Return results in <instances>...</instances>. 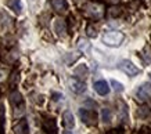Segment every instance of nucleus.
Wrapping results in <instances>:
<instances>
[{
	"label": "nucleus",
	"instance_id": "bb28decb",
	"mask_svg": "<svg viewBox=\"0 0 151 134\" xmlns=\"http://www.w3.org/2000/svg\"><path fill=\"white\" fill-rule=\"evenodd\" d=\"M150 79H151V73H150Z\"/></svg>",
	"mask_w": 151,
	"mask_h": 134
},
{
	"label": "nucleus",
	"instance_id": "f257e3e1",
	"mask_svg": "<svg viewBox=\"0 0 151 134\" xmlns=\"http://www.w3.org/2000/svg\"><path fill=\"white\" fill-rule=\"evenodd\" d=\"M124 39H125V35L122 32L111 31V32H107L103 36V42H104V44H107L110 47H116L124 42Z\"/></svg>",
	"mask_w": 151,
	"mask_h": 134
},
{
	"label": "nucleus",
	"instance_id": "dca6fc26",
	"mask_svg": "<svg viewBox=\"0 0 151 134\" xmlns=\"http://www.w3.org/2000/svg\"><path fill=\"white\" fill-rule=\"evenodd\" d=\"M101 120L104 122V123H110L111 119H112V112H111V109H108V108H104V109H101Z\"/></svg>",
	"mask_w": 151,
	"mask_h": 134
},
{
	"label": "nucleus",
	"instance_id": "393cba45",
	"mask_svg": "<svg viewBox=\"0 0 151 134\" xmlns=\"http://www.w3.org/2000/svg\"><path fill=\"white\" fill-rule=\"evenodd\" d=\"M1 78H3V71L0 69V79H1Z\"/></svg>",
	"mask_w": 151,
	"mask_h": 134
},
{
	"label": "nucleus",
	"instance_id": "5701e85b",
	"mask_svg": "<svg viewBox=\"0 0 151 134\" xmlns=\"http://www.w3.org/2000/svg\"><path fill=\"white\" fill-rule=\"evenodd\" d=\"M60 98H63V96H61V94H53V100H54V101H57V100H60Z\"/></svg>",
	"mask_w": 151,
	"mask_h": 134
},
{
	"label": "nucleus",
	"instance_id": "6ab92c4d",
	"mask_svg": "<svg viewBox=\"0 0 151 134\" xmlns=\"http://www.w3.org/2000/svg\"><path fill=\"white\" fill-rule=\"evenodd\" d=\"M87 35H89V36H90V37H96V36H97L96 29L93 28L92 25H89V26H87Z\"/></svg>",
	"mask_w": 151,
	"mask_h": 134
},
{
	"label": "nucleus",
	"instance_id": "f03ea898",
	"mask_svg": "<svg viewBox=\"0 0 151 134\" xmlns=\"http://www.w3.org/2000/svg\"><path fill=\"white\" fill-rule=\"evenodd\" d=\"M79 118L82 120V123H85L86 126H96L97 123V115L94 111L90 109H79Z\"/></svg>",
	"mask_w": 151,
	"mask_h": 134
},
{
	"label": "nucleus",
	"instance_id": "f3484780",
	"mask_svg": "<svg viewBox=\"0 0 151 134\" xmlns=\"http://www.w3.org/2000/svg\"><path fill=\"white\" fill-rule=\"evenodd\" d=\"M78 47L79 50H83V51H89L90 50V43L85 40V39H79L78 40Z\"/></svg>",
	"mask_w": 151,
	"mask_h": 134
},
{
	"label": "nucleus",
	"instance_id": "6e6552de",
	"mask_svg": "<svg viewBox=\"0 0 151 134\" xmlns=\"http://www.w3.org/2000/svg\"><path fill=\"white\" fill-rule=\"evenodd\" d=\"M94 90L100 96H107L110 93V87H108V83L105 80H97V82H94Z\"/></svg>",
	"mask_w": 151,
	"mask_h": 134
},
{
	"label": "nucleus",
	"instance_id": "20e7f679",
	"mask_svg": "<svg viewBox=\"0 0 151 134\" xmlns=\"http://www.w3.org/2000/svg\"><path fill=\"white\" fill-rule=\"evenodd\" d=\"M10 102H11V105L15 108V112L17 111H22L24 108V98L21 96V93L17 91V90H14L11 94H10Z\"/></svg>",
	"mask_w": 151,
	"mask_h": 134
},
{
	"label": "nucleus",
	"instance_id": "f8f14e48",
	"mask_svg": "<svg viewBox=\"0 0 151 134\" xmlns=\"http://www.w3.org/2000/svg\"><path fill=\"white\" fill-rule=\"evenodd\" d=\"M51 6L55 11L58 13H65L68 10V4H67V0H51Z\"/></svg>",
	"mask_w": 151,
	"mask_h": 134
},
{
	"label": "nucleus",
	"instance_id": "a878e982",
	"mask_svg": "<svg viewBox=\"0 0 151 134\" xmlns=\"http://www.w3.org/2000/svg\"><path fill=\"white\" fill-rule=\"evenodd\" d=\"M150 39H151V33H150Z\"/></svg>",
	"mask_w": 151,
	"mask_h": 134
},
{
	"label": "nucleus",
	"instance_id": "2eb2a0df",
	"mask_svg": "<svg viewBox=\"0 0 151 134\" xmlns=\"http://www.w3.org/2000/svg\"><path fill=\"white\" fill-rule=\"evenodd\" d=\"M87 66L86 65H79L78 68H75V71H73V73H75V76H79V78L85 79L87 76Z\"/></svg>",
	"mask_w": 151,
	"mask_h": 134
},
{
	"label": "nucleus",
	"instance_id": "0eeeda50",
	"mask_svg": "<svg viewBox=\"0 0 151 134\" xmlns=\"http://www.w3.org/2000/svg\"><path fill=\"white\" fill-rule=\"evenodd\" d=\"M42 126H43V130H45L47 134L57 133V122H55L54 118H45Z\"/></svg>",
	"mask_w": 151,
	"mask_h": 134
},
{
	"label": "nucleus",
	"instance_id": "39448f33",
	"mask_svg": "<svg viewBox=\"0 0 151 134\" xmlns=\"http://www.w3.org/2000/svg\"><path fill=\"white\" fill-rule=\"evenodd\" d=\"M136 97L140 101H146L147 98L151 97V84L150 83H144L136 90Z\"/></svg>",
	"mask_w": 151,
	"mask_h": 134
},
{
	"label": "nucleus",
	"instance_id": "423d86ee",
	"mask_svg": "<svg viewBox=\"0 0 151 134\" xmlns=\"http://www.w3.org/2000/svg\"><path fill=\"white\" fill-rule=\"evenodd\" d=\"M68 86H69V88H71L73 93H76V94H82V93L86 90V84L83 83L82 80L75 79V78L69 79V80H68Z\"/></svg>",
	"mask_w": 151,
	"mask_h": 134
},
{
	"label": "nucleus",
	"instance_id": "b1692460",
	"mask_svg": "<svg viewBox=\"0 0 151 134\" xmlns=\"http://www.w3.org/2000/svg\"><path fill=\"white\" fill-rule=\"evenodd\" d=\"M63 134H73V133H72V131H69V129H68V130H67V131H64V133H63Z\"/></svg>",
	"mask_w": 151,
	"mask_h": 134
},
{
	"label": "nucleus",
	"instance_id": "a211bd4d",
	"mask_svg": "<svg viewBox=\"0 0 151 134\" xmlns=\"http://www.w3.org/2000/svg\"><path fill=\"white\" fill-rule=\"evenodd\" d=\"M111 84H112V87H114L115 91H118V93L124 91V84L119 83V82H116L115 79H112V80H111Z\"/></svg>",
	"mask_w": 151,
	"mask_h": 134
},
{
	"label": "nucleus",
	"instance_id": "412c9836",
	"mask_svg": "<svg viewBox=\"0 0 151 134\" xmlns=\"http://www.w3.org/2000/svg\"><path fill=\"white\" fill-rule=\"evenodd\" d=\"M4 122V105L0 104V123Z\"/></svg>",
	"mask_w": 151,
	"mask_h": 134
},
{
	"label": "nucleus",
	"instance_id": "1a4fd4ad",
	"mask_svg": "<svg viewBox=\"0 0 151 134\" xmlns=\"http://www.w3.org/2000/svg\"><path fill=\"white\" fill-rule=\"evenodd\" d=\"M13 131H14V134H29V126H28V122L25 119L19 120L18 123L14 126Z\"/></svg>",
	"mask_w": 151,
	"mask_h": 134
},
{
	"label": "nucleus",
	"instance_id": "ddd939ff",
	"mask_svg": "<svg viewBox=\"0 0 151 134\" xmlns=\"http://www.w3.org/2000/svg\"><path fill=\"white\" fill-rule=\"evenodd\" d=\"M87 11H89V14L94 17V18H100L101 15H103V7L101 6H96V4H90L86 7Z\"/></svg>",
	"mask_w": 151,
	"mask_h": 134
},
{
	"label": "nucleus",
	"instance_id": "4be33fe9",
	"mask_svg": "<svg viewBox=\"0 0 151 134\" xmlns=\"http://www.w3.org/2000/svg\"><path fill=\"white\" fill-rule=\"evenodd\" d=\"M105 134H122L121 133V130H116V129H114V130H108Z\"/></svg>",
	"mask_w": 151,
	"mask_h": 134
},
{
	"label": "nucleus",
	"instance_id": "aec40b11",
	"mask_svg": "<svg viewBox=\"0 0 151 134\" xmlns=\"http://www.w3.org/2000/svg\"><path fill=\"white\" fill-rule=\"evenodd\" d=\"M18 82V73H14L11 75V79H10V84L11 86H15V83Z\"/></svg>",
	"mask_w": 151,
	"mask_h": 134
},
{
	"label": "nucleus",
	"instance_id": "7ed1b4c3",
	"mask_svg": "<svg viewBox=\"0 0 151 134\" xmlns=\"http://www.w3.org/2000/svg\"><path fill=\"white\" fill-rule=\"evenodd\" d=\"M118 68L124 73H126L128 76H130V78H133V76H136V75L140 72V69H139L136 65L133 64L132 61H128V60H124V61H121L118 65Z\"/></svg>",
	"mask_w": 151,
	"mask_h": 134
},
{
	"label": "nucleus",
	"instance_id": "9d476101",
	"mask_svg": "<svg viewBox=\"0 0 151 134\" xmlns=\"http://www.w3.org/2000/svg\"><path fill=\"white\" fill-rule=\"evenodd\" d=\"M54 32L58 35V36H65V32H67V24H65L64 19L57 18L54 21Z\"/></svg>",
	"mask_w": 151,
	"mask_h": 134
},
{
	"label": "nucleus",
	"instance_id": "4468645a",
	"mask_svg": "<svg viewBox=\"0 0 151 134\" xmlns=\"http://www.w3.org/2000/svg\"><path fill=\"white\" fill-rule=\"evenodd\" d=\"M7 7L13 10L15 14H19V13H21V10H22L21 0H7Z\"/></svg>",
	"mask_w": 151,
	"mask_h": 134
},
{
	"label": "nucleus",
	"instance_id": "9b49d317",
	"mask_svg": "<svg viewBox=\"0 0 151 134\" xmlns=\"http://www.w3.org/2000/svg\"><path fill=\"white\" fill-rule=\"evenodd\" d=\"M63 123H64L67 129H73L75 127V118H73L71 111H65L63 113Z\"/></svg>",
	"mask_w": 151,
	"mask_h": 134
}]
</instances>
